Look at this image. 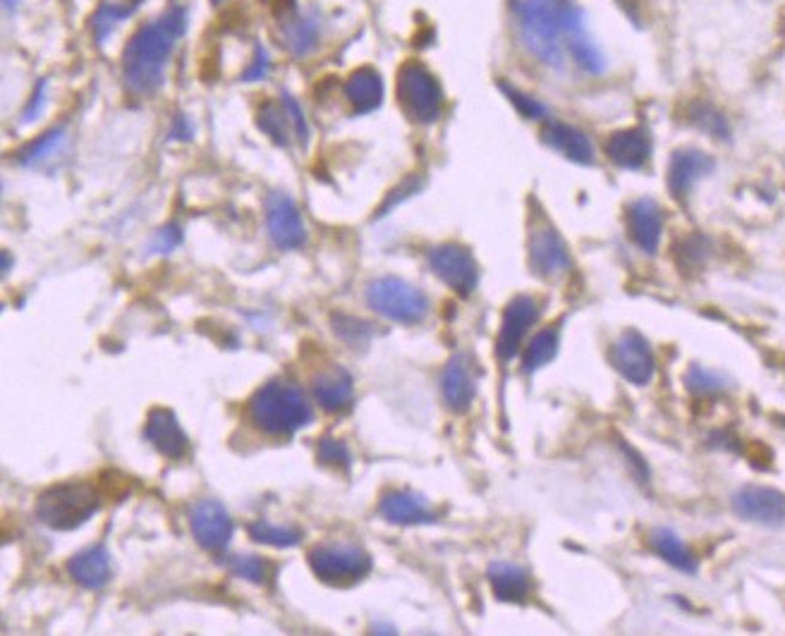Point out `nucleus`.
Here are the masks:
<instances>
[{
    "mask_svg": "<svg viewBox=\"0 0 785 636\" xmlns=\"http://www.w3.org/2000/svg\"><path fill=\"white\" fill-rule=\"evenodd\" d=\"M685 388L695 395H718L723 390H728L730 381L723 373H718L714 369H707L702 364H692L690 369L685 371Z\"/></svg>",
    "mask_w": 785,
    "mask_h": 636,
    "instance_id": "c9c22d12",
    "label": "nucleus"
},
{
    "mask_svg": "<svg viewBox=\"0 0 785 636\" xmlns=\"http://www.w3.org/2000/svg\"><path fill=\"white\" fill-rule=\"evenodd\" d=\"M383 94H386V87L374 67H357L345 82V99L355 115L374 113L383 103Z\"/></svg>",
    "mask_w": 785,
    "mask_h": 636,
    "instance_id": "b1692460",
    "label": "nucleus"
},
{
    "mask_svg": "<svg viewBox=\"0 0 785 636\" xmlns=\"http://www.w3.org/2000/svg\"><path fill=\"white\" fill-rule=\"evenodd\" d=\"M228 570L235 574L237 579H245L249 584H264L266 574H269V565L261 555H233L228 558Z\"/></svg>",
    "mask_w": 785,
    "mask_h": 636,
    "instance_id": "4c0bfd02",
    "label": "nucleus"
},
{
    "mask_svg": "<svg viewBox=\"0 0 785 636\" xmlns=\"http://www.w3.org/2000/svg\"><path fill=\"white\" fill-rule=\"evenodd\" d=\"M331 326H333V333L352 347H367L371 338L376 335L374 323L362 321V318L348 316V314H333Z\"/></svg>",
    "mask_w": 785,
    "mask_h": 636,
    "instance_id": "f704fd0d",
    "label": "nucleus"
},
{
    "mask_svg": "<svg viewBox=\"0 0 785 636\" xmlns=\"http://www.w3.org/2000/svg\"><path fill=\"white\" fill-rule=\"evenodd\" d=\"M716 161L699 149L673 151L668 163V189L675 199H685L699 180L714 173Z\"/></svg>",
    "mask_w": 785,
    "mask_h": 636,
    "instance_id": "f3484780",
    "label": "nucleus"
},
{
    "mask_svg": "<svg viewBox=\"0 0 785 636\" xmlns=\"http://www.w3.org/2000/svg\"><path fill=\"white\" fill-rule=\"evenodd\" d=\"M625 223H628V235L632 244L644 254H656L663 235V225H666V216H663L659 201L649 197L632 201L628 206Z\"/></svg>",
    "mask_w": 785,
    "mask_h": 636,
    "instance_id": "dca6fc26",
    "label": "nucleus"
},
{
    "mask_svg": "<svg viewBox=\"0 0 785 636\" xmlns=\"http://www.w3.org/2000/svg\"><path fill=\"white\" fill-rule=\"evenodd\" d=\"M491 591L503 603H525L532 593V579L513 562H491L486 570Z\"/></svg>",
    "mask_w": 785,
    "mask_h": 636,
    "instance_id": "a878e982",
    "label": "nucleus"
},
{
    "mask_svg": "<svg viewBox=\"0 0 785 636\" xmlns=\"http://www.w3.org/2000/svg\"><path fill=\"white\" fill-rule=\"evenodd\" d=\"M269 72H271L269 51H266V48L261 44H257L254 46L252 63H249L245 72H242V79H245V82H261L264 77H269Z\"/></svg>",
    "mask_w": 785,
    "mask_h": 636,
    "instance_id": "79ce46f5",
    "label": "nucleus"
},
{
    "mask_svg": "<svg viewBox=\"0 0 785 636\" xmlns=\"http://www.w3.org/2000/svg\"><path fill=\"white\" fill-rule=\"evenodd\" d=\"M65 570H68L72 582L87 591H101L113 577L111 555H108V550L103 546L79 550V553H75L68 560Z\"/></svg>",
    "mask_w": 785,
    "mask_h": 636,
    "instance_id": "5701e85b",
    "label": "nucleus"
},
{
    "mask_svg": "<svg viewBox=\"0 0 785 636\" xmlns=\"http://www.w3.org/2000/svg\"><path fill=\"white\" fill-rule=\"evenodd\" d=\"M182 242V230L178 223H168L163 225L161 230H156V235L151 237L149 244H146V249H149V254H170L173 249H178Z\"/></svg>",
    "mask_w": 785,
    "mask_h": 636,
    "instance_id": "a19ab883",
    "label": "nucleus"
},
{
    "mask_svg": "<svg viewBox=\"0 0 785 636\" xmlns=\"http://www.w3.org/2000/svg\"><path fill=\"white\" fill-rule=\"evenodd\" d=\"M139 5H142V0H135V3H101L99 10L91 15V34H94L96 44H103L127 17L135 15Z\"/></svg>",
    "mask_w": 785,
    "mask_h": 636,
    "instance_id": "c756f323",
    "label": "nucleus"
},
{
    "mask_svg": "<svg viewBox=\"0 0 785 636\" xmlns=\"http://www.w3.org/2000/svg\"><path fill=\"white\" fill-rule=\"evenodd\" d=\"M733 512L745 522L781 527L785 524V493L769 486H745L730 500Z\"/></svg>",
    "mask_w": 785,
    "mask_h": 636,
    "instance_id": "9b49d317",
    "label": "nucleus"
},
{
    "mask_svg": "<svg viewBox=\"0 0 785 636\" xmlns=\"http://www.w3.org/2000/svg\"><path fill=\"white\" fill-rule=\"evenodd\" d=\"M309 567L328 586H352L371 572V558L352 543H321L309 550Z\"/></svg>",
    "mask_w": 785,
    "mask_h": 636,
    "instance_id": "0eeeda50",
    "label": "nucleus"
},
{
    "mask_svg": "<svg viewBox=\"0 0 785 636\" xmlns=\"http://www.w3.org/2000/svg\"><path fill=\"white\" fill-rule=\"evenodd\" d=\"M522 46L541 65L561 70L565 63V36L584 27V15L575 0H508Z\"/></svg>",
    "mask_w": 785,
    "mask_h": 636,
    "instance_id": "f03ea898",
    "label": "nucleus"
},
{
    "mask_svg": "<svg viewBox=\"0 0 785 636\" xmlns=\"http://www.w3.org/2000/svg\"><path fill=\"white\" fill-rule=\"evenodd\" d=\"M190 529L197 543L209 553H223L233 538V517L218 500H199L190 512Z\"/></svg>",
    "mask_w": 785,
    "mask_h": 636,
    "instance_id": "f8f14e48",
    "label": "nucleus"
},
{
    "mask_svg": "<svg viewBox=\"0 0 785 636\" xmlns=\"http://www.w3.org/2000/svg\"><path fill=\"white\" fill-rule=\"evenodd\" d=\"M316 460L321 464H326V467H333V469H345L348 472L350 464H352V455H350V448L343 443V440L338 438H321L319 445H316Z\"/></svg>",
    "mask_w": 785,
    "mask_h": 636,
    "instance_id": "58836bf2",
    "label": "nucleus"
},
{
    "mask_svg": "<svg viewBox=\"0 0 785 636\" xmlns=\"http://www.w3.org/2000/svg\"><path fill=\"white\" fill-rule=\"evenodd\" d=\"M65 144H68V130L65 127H53V130L44 132L39 139L24 146L17 154V161L27 165V168H36V165H44L53 161L58 154H63Z\"/></svg>",
    "mask_w": 785,
    "mask_h": 636,
    "instance_id": "cd10ccee",
    "label": "nucleus"
},
{
    "mask_svg": "<svg viewBox=\"0 0 785 636\" xmlns=\"http://www.w3.org/2000/svg\"><path fill=\"white\" fill-rule=\"evenodd\" d=\"M101 500L96 488L84 481L56 483L39 495L34 515L53 531H75L99 512Z\"/></svg>",
    "mask_w": 785,
    "mask_h": 636,
    "instance_id": "20e7f679",
    "label": "nucleus"
},
{
    "mask_svg": "<svg viewBox=\"0 0 785 636\" xmlns=\"http://www.w3.org/2000/svg\"><path fill=\"white\" fill-rule=\"evenodd\" d=\"M529 249V268L539 278H561L570 271L572 259L568 252V244L561 237V232L551 225H539L532 230L527 242Z\"/></svg>",
    "mask_w": 785,
    "mask_h": 636,
    "instance_id": "9d476101",
    "label": "nucleus"
},
{
    "mask_svg": "<svg viewBox=\"0 0 785 636\" xmlns=\"http://www.w3.org/2000/svg\"><path fill=\"white\" fill-rule=\"evenodd\" d=\"M379 515L395 527H422L438 519L427 498L412 491H388L379 500Z\"/></svg>",
    "mask_w": 785,
    "mask_h": 636,
    "instance_id": "a211bd4d",
    "label": "nucleus"
},
{
    "mask_svg": "<svg viewBox=\"0 0 785 636\" xmlns=\"http://www.w3.org/2000/svg\"><path fill=\"white\" fill-rule=\"evenodd\" d=\"M312 395L316 405L328 414L348 412L355 402V383H352L350 371H345L343 366H331V369L316 373Z\"/></svg>",
    "mask_w": 785,
    "mask_h": 636,
    "instance_id": "6ab92c4d",
    "label": "nucleus"
},
{
    "mask_svg": "<svg viewBox=\"0 0 785 636\" xmlns=\"http://www.w3.org/2000/svg\"><path fill=\"white\" fill-rule=\"evenodd\" d=\"M46 87H48V82L46 79H41L39 84H36L34 87V94H32V99H29V103L27 106H24V113H22V122H34L36 118H39L41 113H44V108H46Z\"/></svg>",
    "mask_w": 785,
    "mask_h": 636,
    "instance_id": "37998d69",
    "label": "nucleus"
},
{
    "mask_svg": "<svg viewBox=\"0 0 785 636\" xmlns=\"http://www.w3.org/2000/svg\"><path fill=\"white\" fill-rule=\"evenodd\" d=\"M441 395L450 412L465 414L477 397V381L472 366L462 354H455L441 373Z\"/></svg>",
    "mask_w": 785,
    "mask_h": 636,
    "instance_id": "412c9836",
    "label": "nucleus"
},
{
    "mask_svg": "<svg viewBox=\"0 0 785 636\" xmlns=\"http://www.w3.org/2000/svg\"><path fill=\"white\" fill-rule=\"evenodd\" d=\"M211 3H214V5H221V3H223V0H211Z\"/></svg>",
    "mask_w": 785,
    "mask_h": 636,
    "instance_id": "49530a36",
    "label": "nucleus"
},
{
    "mask_svg": "<svg viewBox=\"0 0 785 636\" xmlns=\"http://www.w3.org/2000/svg\"><path fill=\"white\" fill-rule=\"evenodd\" d=\"M539 307L529 295H517L508 302V307L503 311L501 330H498L496 340V354L501 362H510L520 350L522 340L529 333V328L537 323Z\"/></svg>",
    "mask_w": 785,
    "mask_h": 636,
    "instance_id": "4468645a",
    "label": "nucleus"
},
{
    "mask_svg": "<svg viewBox=\"0 0 785 636\" xmlns=\"http://www.w3.org/2000/svg\"><path fill=\"white\" fill-rule=\"evenodd\" d=\"M249 419L266 436L288 438L312 424L314 414L307 395L295 383L269 381L249 400Z\"/></svg>",
    "mask_w": 785,
    "mask_h": 636,
    "instance_id": "7ed1b4c3",
    "label": "nucleus"
},
{
    "mask_svg": "<svg viewBox=\"0 0 785 636\" xmlns=\"http://www.w3.org/2000/svg\"><path fill=\"white\" fill-rule=\"evenodd\" d=\"M281 106L285 110V115H288L290 125H292V132H295V139L300 142V146H307L309 142V122H307V115H304V110L300 103H297L288 91H281Z\"/></svg>",
    "mask_w": 785,
    "mask_h": 636,
    "instance_id": "ea45409f",
    "label": "nucleus"
},
{
    "mask_svg": "<svg viewBox=\"0 0 785 636\" xmlns=\"http://www.w3.org/2000/svg\"><path fill=\"white\" fill-rule=\"evenodd\" d=\"M611 364L632 385H647L656 373V359L649 342L632 328L620 333L618 340L613 342Z\"/></svg>",
    "mask_w": 785,
    "mask_h": 636,
    "instance_id": "1a4fd4ad",
    "label": "nucleus"
},
{
    "mask_svg": "<svg viewBox=\"0 0 785 636\" xmlns=\"http://www.w3.org/2000/svg\"><path fill=\"white\" fill-rule=\"evenodd\" d=\"M427 264L431 273L460 297H470L479 285V264L472 252L462 244H438L429 249Z\"/></svg>",
    "mask_w": 785,
    "mask_h": 636,
    "instance_id": "6e6552de",
    "label": "nucleus"
},
{
    "mask_svg": "<svg viewBox=\"0 0 785 636\" xmlns=\"http://www.w3.org/2000/svg\"><path fill=\"white\" fill-rule=\"evenodd\" d=\"M367 304L376 314L403 326H415L424 321L429 311V299L419 287L395 275L374 278L367 285Z\"/></svg>",
    "mask_w": 785,
    "mask_h": 636,
    "instance_id": "423d86ee",
    "label": "nucleus"
},
{
    "mask_svg": "<svg viewBox=\"0 0 785 636\" xmlns=\"http://www.w3.org/2000/svg\"><path fill=\"white\" fill-rule=\"evenodd\" d=\"M651 550L659 555L661 560H666L668 565L675 567L678 572L683 574H695L697 572V560L695 555L690 553V548L685 546V541L675 534L673 529L659 527L651 531Z\"/></svg>",
    "mask_w": 785,
    "mask_h": 636,
    "instance_id": "bb28decb",
    "label": "nucleus"
},
{
    "mask_svg": "<svg viewBox=\"0 0 785 636\" xmlns=\"http://www.w3.org/2000/svg\"><path fill=\"white\" fill-rule=\"evenodd\" d=\"M3 5H5V10H12L20 5V0H3Z\"/></svg>",
    "mask_w": 785,
    "mask_h": 636,
    "instance_id": "a18cd8bd",
    "label": "nucleus"
},
{
    "mask_svg": "<svg viewBox=\"0 0 785 636\" xmlns=\"http://www.w3.org/2000/svg\"><path fill=\"white\" fill-rule=\"evenodd\" d=\"M266 230H269L271 242L283 252L300 249L307 242V230H304L302 216L297 211L295 201L288 194L271 192L266 199Z\"/></svg>",
    "mask_w": 785,
    "mask_h": 636,
    "instance_id": "ddd939ff",
    "label": "nucleus"
},
{
    "mask_svg": "<svg viewBox=\"0 0 785 636\" xmlns=\"http://www.w3.org/2000/svg\"><path fill=\"white\" fill-rule=\"evenodd\" d=\"M319 20L312 15H297V12H290V15L281 17V27H278V36H281V44L285 46V51L295 55V58H307L316 51L319 46Z\"/></svg>",
    "mask_w": 785,
    "mask_h": 636,
    "instance_id": "393cba45",
    "label": "nucleus"
},
{
    "mask_svg": "<svg viewBox=\"0 0 785 636\" xmlns=\"http://www.w3.org/2000/svg\"><path fill=\"white\" fill-rule=\"evenodd\" d=\"M558 347H561V338H558L556 328H544L541 333L534 335L529 340L525 354H522V371L534 373L544 369L546 364H551L556 359Z\"/></svg>",
    "mask_w": 785,
    "mask_h": 636,
    "instance_id": "7c9ffc66",
    "label": "nucleus"
},
{
    "mask_svg": "<svg viewBox=\"0 0 785 636\" xmlns=\"http://www.w3.org/2000/svg\"><path fill=\"white\" fill-rule=\"evenodd\" d=\"M608 161L623 170H642L651 158V137L642 127L613 132L604 146Z\"/></svg>",
    "mask_w": 785,
    "mask_h": 636,
    "instance_id": "4be33fe9",
    "label": "nucleus"
},
{
    "mask_svg": "<svg viewBox=\"0 0 785 636\" xmlns=\"http://www.w3.org/2000/svg\"><path fill=\"white\" fill-rule=\"evenodd\" d=\"M187 8L170 5L154 17L146 20L135 29V34L127 39L120 55L123 67V82L130 94L139 99H151L166 82V70L175 46L187 32Z\"/></svg>",
    "mask_w": 785,
    "mask_h": 636,
    "instance_id": "f257e3e1",
    "label": "nucleus"
},
{
    "mask_svg": "<svg viewBox=\"0 0 785 636\" xmlns=\"http://www.w3.org/2000/svg\"><path fill=\"white\" fill-rule=\"evenodd\" d=\"M395 91H398V103L403 113L417 125H431L441 118L443 89L434 72L419 60H407L400 65Z\"/></svg>",
    "mask_w": 785,
    "mask_h": 636,
    "instance_id": "39448f33",
    "label": "nucleus"
},
{
    "mask_svg": "<svg viewBox=\"0 0 785 636\" xmlns=\"http://www.w3.org/2000/svg\"><path fill=\"white\" fill-rule=\"evenodd\" d=\"M541 142L549 146L551 151H556L558 156L568 158V161L577 165H592L594 163V146L589 142V137L577 127L568 125L561 120H544L541 127Z\"/></svg>",
    "mask_w": 785,
    "mask_h": 636,
    "instance_id": "aec40b11",
    "label": "nucleus"
},
{
    "mask_svg": "<svg viewBox=\"0 0 785 636\" xmlns=\"http://www.w3.org/2000/svg\"><path fill=\"white\" fill-rule=\"evenodd\" d=\"M192 137H194V125L190 122V118L182 113L175 115L173 125H170V139H175V142H190Z\"/></svg>",
    "mask_w": 785,
    "mask_h": 636,
    "instance_id": "c03bdc74",
    "label": "nucleus"
},
{
    "mask_svg": "<svg viewBox=\"0 0 785 636\" xmlns=\"http://www.w3.org/2000/svg\"><path fill=\"white\" fill-rule=\"evenodd\" d=\"M690 122L697 127V130H702L704 134H709V137L714 139H730V125L726 120V115L721 113L716 106H711L707 101H697L690 106Z\"/></svg>",
    "mask_w": 785,
    "mask_h": 636,
    "instance_id": "473e14b6",
    "label": "nucleus"
},
{
    "mask_svg": "<svg viewBox=\"0 0 785 636\" xmlns=\"http://www.w3.org/2000/svg\"><path fill=\"white\" fill-rule=\"evenodd\" d=\"M257 125H259V130L264 132L273 144H278V146H283V149H288V146H290V134H295V132H292V125H290L288 115H285V110H283L281 103H264V106H261L259 113H257Z\"/></svg>",
    "mask_w": 785,
    "mask_h": 636,
    "instance_id": "2f4dec72",
    "label": "nucleus"
},
{
    "mask_svg": "<svg viewBox=\"0 0 785 636\" xmlns=\"http://www.w3.org/2000/svg\"><path fill=\"white\" fill-rule=\"evenodd\" d=\"M247 531L254 541L264 543V546H271V548H295V546H300V541H302V534L297 529L278 527V524L266 522V519L252 522L247 527Z\"/></svg>",
    "mask_w": 785,
    "mask_h": 636,
    "instance_id": "72a5a7b5",
    "label": "nucleus"
},
{
    "mask_svg": "<svg viewBox=\"0 0 785 636\" xmlns=\"http://www.w3.org/2000/svg\"><path fill=\"white\" fill-rule=\"evenodd\" d=\"M498 89L503 91L505 99L513 103L515 110L522 115V118H527V120H549V108H546L539 99H534V96L525 94V91L513 87V84H508V82H498Z\"/></svg>",
    "mask_w": 785,
    "mask_h": 636,
    "instance_id": "e433bc0d",
    "label": "nucleus"
},
{
    "mask_svg": "<svg viewBox=\"0 0 785 636\" xmlns=\"http://www.w3.org/2000/svg\"><path fill=\"white\" fill-rule=\"evenodd\" d=\"M144 438L166 460H182L190 455V438L182 431L178 417L170 409H151L146 417Z\"/></svg>",
    "mask_w": 785,
    "mask_h": 636,
    "instance_id": "2eb2a0df",
    "label": "nucleus"
},
{
    "mask_svg": "<svg viewBox=\"0 0 785 636\" xmlns=\"http://www.w3.org/2000/svg\"><path fill=\"white\" fill-rule=\"evenodd\" d=\"M565 48H568V53L575 58V63L580 65L584 72H589V75H601V72L606 70L604 53L594 44L592 36L587 34V27L575 29V32L565 36Z\"/></svg>",
    "mask_w": 785,
    "mask_h": 636,
    "instance_id": "c85d7f7f",
    "label": "nucleus"
}]
</instances>
